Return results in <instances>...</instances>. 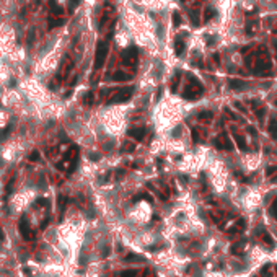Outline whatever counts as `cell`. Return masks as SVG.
Here are the masks:
<instances>
[{
  "label": "cell",
  "instance_id": "obj_32",
  "mask_svg": "<svg viewBox=\"0 0 277 277\" xmlns=\"http://www.w3.org/2000/svg\"><path fill=\"white\" fill-rule=\"evenodd\" d=\"M250 132H251V135H256V129L253 126H250Z\"/></svg>",
  "mask_w": 277,
  "mask_h": 277
},
{
  "label": "cell",
  "instance_id": "obj_22",
  "mask_svg": "<svg viewBox=\"0 0 277 277\" xmlns=\"http://www.w3.org/2000/svg\"><path fill=\"white\" fill-rule=\"evenodd\" d=\"M173 25H175V28H178L179 25H181V17H179L178 11H175V13H173Z\"/></svg>",
  "mask_w": 277,
  "mask_h": 277
},
{
  "label": "cell",
  "instance_id": "obj_28",
  "mask_svg": "<svg viewBox=\"0 0 277 277\" xmlns=\"http://www.w3.org/2000/svg\"><path fill=\"white\" fill-rule=\"evenodd\" d=\"M124 145H126V147H124V150H126V152H132L135 148L134 145H131V143H124Z\"/></svg>",
  "mask_w": 277,
  "mask_h": 277
},
{
  "label": "cell",
  "instance_id": "obj_35",
  "mask_svg": "<svg viewBox=\"0 0 277 277\" xmlns=\"http://www.w3.org/2000/svg\"><path fill=\"white\" fill-rule=\"evenodd\" d=\"M275 106H277V99H275Z\"/></svg>",
  "mask_w": 277,
  "mask_h": 277
},
{
  "label": "cell",
  "instance_id": "obj_5",
  "mask_svg": "<svg viewBox=\"0 0 277 277\" xmlns=\"http://www.w3.org/2000/svg\"><path fill=\"white\" fill-rule=\"evenodd\" d=\"M72 67H74V61H72L69 55H67V57H64V61H62V64H61V69H59V72H57V77H55L57 83H62L64 80L69 77Z\"/></svg>",
  "mask_w": 277,
  "mask_h": 277
},
{
  "label": "cell",
  "instance_id": "obj_6",
  "mask_svg": "<svg viewBox=\"0 0 277 277\" xmlns=\"http://www.w3.org/2000/svg\"><path fill=\"white\" fill-rule=\"evenodd\" d=\"M139 59V52H137V47H127L126 51L121 54V61L124 65H134Z\"/></svg>",
  "mask_w": 277,
  "mask_h": 277
},
{
  "label": "cell",
  "instance_id": "obj_2",
  "mask_svg": "<svg viewBox=\"0 0 277 277\" xmlns=\"http://www.w3.org/2000/svg\"><path fill=\"white\" fill-rule=\"evenodd\" d=\"M189 78H191L189 83H187V87L184 88V91H183V98H186V99H196V98H199V96L204 93V87L200 85V83L194 77H189Z\"/></svg>",
  "mask_w": 277,
  "mask_h": 277
},
{
  "label": "cell",
  "instance_id": "obj_15",
  "mask_svg": "<svg viewBox=\"0 0 277 277\" xmlns=\"http://www.w3.org/2000/svg\"><path fill=\"white\" fill-rule=\"evenodd\" d=\"M179 80H181V72H176V75H175L173 82H171V85H170V88H171V91H176V90H178V85H179Z\"/></svg>",
  "mask_w": 277,
  "mask_h": 277
},
{
  "label": "cell",
  "instance_id": "obj_14",
  "mask_svg": "<svg viewBox=\"0 0 277 277\" xmlns=\"http://www.w3.org/2000/svg\"><path fill=\"white\" fill-rule=\"evenodd\" d=\"M184 49H186V46H184V41H181V39H176L175 41V51H176V55L178 57H181L183 55V52H184Z\"/></svg>",
  "mask_w": 277,
  "mask_h": 277
},
{
  "label": "cell",
  "instance_id": "obj_13",
  "mask_svg": "<svg viewBox=\"0 0 277 277\" xmlns=\"http://www.w3.org/2000/svg\"><path fill=\"white\" fill-rule=\"evenodd\" d=\"M230 88H233V90H244V88L248 87L246 82H241V80H230Z\"/></svg>",
  "mask_w": 277,
  "mask_h": 277
},
{
  "label": "cell",
  "instance_id": "obj_3",
  "mask_svg": "<svg viewBox=\"0 0 277 277\" xmlns=\"http://www.w3.org/2000/svg\"><path fill=\"white\" fill-rule=\"evenodd\" d=\"M108 57V41H99L96 44V54H95V70H99L103 67V64L106 62Z\"/></svg>",
  "mask_w": 277,
  "mask_h": 277
},
{
  "label": "cell",
  "instance_id": "obj_33",
  "mask_svg": "<svg viewBox=\"0 0 277 277\" xmlns=\"http://www.w3.org/2000/svg\"><path fill=\"white\" fill-rule=\"evenodd\" d=\"M173 135H175V137H178V135H179V127H176V129H175Z\"/></svg>",
  "mask_w": 277,
  "mask_h": 277
},
{
  "label": "cell",
  "instance_id": "obj_7",
  "mask_svg": "<svg viewBox=\"0 0 277 277\" xmlns=\"http://www.w3.org/2000/svg\"><path fill=\"white\" fill-rule=\"evenodd\" d=\"M18 228H20V233L25 240H30L31 238V228H30V222H28V217L26 215H21V219H20L18 222Z\"/></svg>",
  "mask_w": 277,
  "mask_h": 277
},
{
  "label": "cell",
  "instance_id": "obj_4",
  "mask_svg": "<svg viewBox=\"0 0 277 277\" xmlns=\"http://www.w3.org/2000/svg\"><path fill=\"white\" fill-rule=\"evenodd\" d=\"M132 93H134V88H132V87L121 88V90L114 91V95L108 99V103H109V104H113V103H124V101H127V99L131 98Z\"/></svg>",
  "mask_w": 277,
  "mask_h": 277
},
{
  "label": "cell",
  "instance_id": "obj_18",
  "mask_svg": "<svg viewBox=\"0 0 277 277\" xmlns=\"http://www.w3.org/2000/svg\"><path fill=\"white\" fill-rule=\"evenodd\" d=\"M197 15L199 13H197V11H194V10L189 11V18H191V21H192V25H194V26L199 25V17H197Z\"/></svg>",
  "mask_w": 277,
  "mask_h": 277
},
{
  "label": "cell",
  "instance_id": "obj_25",
  "mask_svg": "<svg viewBox=\"0 0 277 277\" xmlns=\"http://www.w3.org/2000/svg\"><path fill=\"white\" fill-rule=\"evenodd\" d=\"M78 3H80V0H70V3H69V11H74L75 8H77Z\"/></svg>",
  "mask_w": 277,
  "mask_h": 277
},
{
  "label": "cell",
  "instance_id": "obj_16",
  "mask_svg": "<svg viewBox=\"0 0 277 277\" xmlns=\"http://www.w3.org/2000/svg\"><path fill=\"white\" fill-rule=\"evenodd\" d=\"M197 119H200L202 122H207V121H210V119H212V113H210V111H202V113H199Z\"/></svg>",
  "mask_w": 277,
  "mask_h": 277
},
{
  "label": "cell",
  "instance_id": "obj_1",
  "mask_svg": "<svg viewBox=\"0 0 277 277\" xmlns=\"http://www.w3.org/2000/svg\"><path fill=\"white\" fill-rule=\"evenodd\" d=\"M77 162H78V148L75 147V145H72V147L67 148L64 158L57 163V168L70 175L72 171L75 170V166H77Z\"/></svg>",
  "mask_w": 277,
  "mask_h": 277
},
{
  "label": "cell",
  "instance_id": "obj_27",
  "mask_svg": "<svg viewBox=\"0 0 277 277\" xmlns=\"http://www.w3.org/2000/svg\"><path fill=\"white\" fill-rule=\"evenodd\" d=\"M122 277H135V274L132 271H126V272H122Z\"/></svg>",
  "mask_w": 277,
  "mask_h": 277
},
{
  "label": "cell",
  "instance_id": "obj_10",
  "mask_svg": "<svg viewBox=\"0 0 277 277\" xmlns=\"http://www.w3.org/2000/svg\"><path fill=\"white\" fill-rule=\"evenodd\" d=\"M233 139H235V142H236V145H238L240 150H243V152H246V150H248L246 140H244L243 135H240V134H236V132H233Z\"/></svg>",
  "mask_w": 277,
  "mask_h": 277
},
{
  "label": "cell",
  "instance_id": "obj_8",
  "mask_svg": "<svg viewBox=\"0 0 277 277\" xmlns=\"http://www.w3.org/2000/svg\"><path fill=\"white\" fill-rule=\"evenodd\" d=\"M215 145L219 150H233V143L230 142V139H228V135L222 134L219 139L215 140Z\"/></svg>",
  "mask_w": 277,
  "mask_h": 277
},
{
  "label": "cell",
  "instance_id": "obj_17",
  "mask_svg": "<svg viewBox=\"0 0 277 277\" xmlns=\"http://www.w3.org/2000/svg\"><path fill=\"white\" fill-rule=\"evenodd\" d=\"M204 13H206V15H204V21H209L210 18L215 17V10H214V8H209V7L206 8V11H204Z\"/></svg>",
  "mask_w": 277,
  "mask_h": 277
},
{
  "label": "cell",
  "instance_id": "obj_21",
  "mask_svg": "<svg viewBox=\"0 0 277 277\" xmlns=\"http://www.w3.org/2000/svg\"><path fill=\"white\" fill-rule=\"evenodd\" d=\"M28 158H30V162H39V160H41V158H39V152L38 150H33Z\"/></svg>",
  "mask_w": 277,
  "mask_h": 277
},
{
  "label": "cell",
  "instance_id": "obj_31",
  "mask_svg": "<svg viewBox=\"0 0 277 277\" xmlns=\"http://www.w3.org/2000/svg\"><path fill=\"white\" fill-rule=\"evenodd\" d=\"M274 171H277V166H271V168H267V175H272Z\"/></svg>",
  "mask_w": 277,
  "mask_h": 277
},
{
  "label": "cell",
  "instance_id": "obj_24",
  "mask_svg": "<svg viewBox=\"0 0 277 277\" xmlns=\"http://www.w3.org/2000/svg\"><path fill=\"white\" fill-rule=\"evenodd\" d=\"M13 184H15V176L10 179V183L7 184V189H5V192H7V194H10V192L13 191Z\"/></svg>",
  "mask_w": 277,
  "mask_h": 277
},
{
  "label": "cell",
  "instance_id": "obj_19",
  "mask_svg": "<svg viewBox=\"0 0 277 277\" xmlns=\"http://www.w3.org/2000/svg\"><path fill=\"white\" fill-rule=\"evenodd\" d=\"M93 99H95V98H93V91H88L83 101H85V104H87V106H91V104H93Z\"/></svg>",
  "mask_w": 277,
  "mask_h": 277
},
{
  "label": "cell",
  "instance_id": "obj_29",
  "mask_svg": "<svg viewBox=\"0 0 277 277\" xmlns=\"http://www.w3.org/2000/svg\"><path fill=\"white\" fill-rule=\"evenodd\" d=\"M192 140H194V142H196V140H199V134H197V131H196V129H192Z\"/></svg>",
  "mask_w": 277,
  "mask_h": 277
},
{
  "label": "cell",
  "instance_id": "obj_26",
  "mask_svg": "<svg viewBox=\"0 0 277 277\" xmlns=\"http://www.w3.org/2000/svg\"><path fill=\"white\" fill-rule=\"evenodd\" d=\"M264 240L267 241V244H269V246H272V244H274V241H272V238H271V236H269V235L266 233V231H264Z\"/></svg>",
  "mask_w": 277,
  "mask_h": 277
},
{
  "label": "cell",
  "instance_id": "obj_9",
  "mask_svg": "<svg viewBox=\"0 0 277 277\" xmlns=\"http://www.w3.org/2000/svg\"><path fill=\"white\" fill-rule=\"evenodd\" d=\"M145 127H132V129H129V132H127V135L135 140H142L143 137H145Z\"/></svg>",
  "mask_w": 277,
  "mask_h": 277
},
{
  "label": "cell",
  "instance_id": "obj_30",
  "mask_svg": "<svg viewBox=\"0 0 277 277\" xmlns=\"http://www.w3.org/2000/svg\"><path fill=\"white\" fill-rule=\"evenodd\" d=\"M235 106H236V108H238V109H240V111H241V113H246V109H244V108L241 106V103H235Z\"/></svg>",
  "mask_w": 277,
  "mask_h": 277
},
{
  "label": "cell",
  "instance_id": "obj_23",
  "mask_svg": "<svg viewBox=\"0 0 277 277\" xmlns=\"http://www.w3.org/2000/svg\"><path fill=\"white\" fill-rule=\"evenodd\" d=\"M269 212H271V215L277 220V202H274L271 207H269Z\"/></svg>",
  "mask_w": 277,
  "mask_h": 277
},
{
  "label": "cell",
  "instance_id": "obj_20",
  "mask_svg": "<svg viewBox=\"0 0 277 277\" xmlns=\"http://www.w3.org/2000/svg\"><path fill=\"white\" fill-rule=\"evenodd\" d=\"M65 202H67V199L64 197V196H59V210H61V215L64 214V209H65Z\"/></svg>",
  "mask_w": 277,
  "mask_h": 277
},
{
  "label": "cell",
  "instance_id": "obj_34",
  "mask_svg": "<svg viewBox=\"0 0 277 277\" xmlns=\"http://www.w3.org/2000/svg\"><path fill=\"white\" fill-rule=\"evenodd\" d=\"M274 49L277 51V42H274Z\"/></svg>",
  "mask_w": 277,
  "mask_h": 277
},
{
  "label": "cell",
  "instance_id": "obj_11",
  "mask_svg": "<svg viewBox=\"0 0 277 277\" xmlns=\"http://www.w3.org/2000/svg\"><path fill=\"white\" fill-rule=\"evenodd\" d=\"M267 131H269V135H271V139L277 140V119H275V118L269 121V127H267Z\"/></svg>",
  "mask_w": 277,
  "mask_h": 277
},
{
  "label": "cell",
  "instance_id": "obj_12",
  "mask_svg": "<svg viewBox=\"0 0 277 277\" xmlns=\"http://www.w3.org/2000/svg\"><path fill=\"white\" fill-rule=\"evenodd\" d=\"M129 78H131V75L126 74V72H122V70H118V72L113 74V80H116V82H126V80H129Z\"/></svg>",
  "mask_w": 277,
  "mask_h": 277
}]
</instances>
